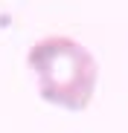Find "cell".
Masks as SVG:
<instances>
[{"label":"cell","mask_w":128,"mask_h":133,"mask_svg":"<svg viewBox=\"0 0 128 133\" xmlns=\"http://www.w3.org/2000/svg\"><path fill=\"white\" fill-rule=\"evenodd\" d=\"M26 66L38 78V96L53 107L88 110L96 96L99 64L88 46L67 35H47L26 52Z\"/></svg>","instance_id":"obj_1"}]
</instances>
